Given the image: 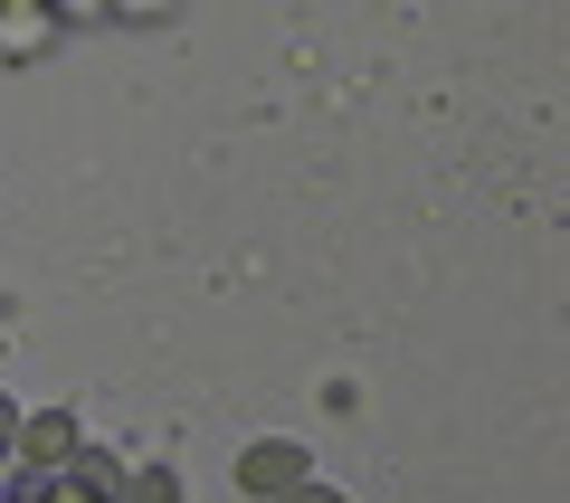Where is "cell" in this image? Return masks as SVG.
<instances>
[{
  "mask_svg": "<svg viewBox=\"0 0 570 503\" xmlns=\"http://www.w3.org/2000/svg\"><path fill=\"white\" fill-rule=\"evenodd\" d=\"M77 446H86L77 408H20V437H10V465H20V494L58 484L67 465H77Z\"/></svg>",
  "mask_w": 570,
  "mask_h": 503,
  "instance_id": "cell-1",
  "label": "cell"
},
{
  "mask_svg": "<svg viewBox=\"0 0 570 503\" xmlns=\"http://www.w3.org/2000/svg\"><path fill=\"white\" fill-rule=\"evenodd\" d=\"M295 484H314V446H295V437H257L238 456V494L247 503H285Z\"/></svg>",
  "mask_w": 570,
  "mask_h": 503,
  "instance_id": "cell-2",
  "label": "cell"
},
{
  "mask_svg": "<svg viewBox=\"0 0 570 503\" xmlns=\"http://www.w3.org/2000/svg\"><path fill=\"white\" fill-rule=\"evenodd\" d=\"M58 39H67V29H58L48 0H0V67H39Z\"/></svg>",
  "mask_w": 570,
  "mask_h": 503,
  "instance_id": "cell-3",
  "label": "cell"
},
{
  "mask_svg": "<svg viewBox=\"0 0 570 503\" xmlns=\"http://www.w3.org/2000/svg\"><path fill=\"white\" fill-rule=\"evenodd\" d=\"M115 503H190V484H181V465L134 456V475H124V494H115Z\"/></svg>",
  "mask_w": 570,
  "mask_h": 503,
  "instance_id": "cell-4",
  "label": "cell"
},
{
  "mask_svg": "<svg viewBox=\"0 0 570 503\" xmlns=\"http://www.w3.org/2000/svg\"><path fill=\"white\" fill-rule=\"evenodd\" d=\"M67 475H77L86 494L115 503V494H124V475H134V456H115V446H77V465H67Z\"/></svg>",
  "mask_w": 570,
  "mask_h": 503,
  "instance_id": "cell-5",
  "label": "cell"
},
{
  "mask_svg": "<svg viewBox=\"0 0 570 503\" xmlns=\"http://www.w3.org/2000/svg\"><path fill=\"white\" fill-rule=\"evenodd\" d=\"M39 503H105V494H86L77 475H58V484H39Z\"/></svg>",
  "mask_w": 570,
  "mask_h": 503,
  "instance_id": "cell-6",
  "label": "cell"
},
{
  "mask_svg": "<svg viewBox=\"0 0 570 503\" xmlns=\"http://www.w3.org/2000/svg\"><path fill=\"white\" fill-rule=\"evenodd\" d=\"M285 503H352V494H343V484H324V475H314V484H295Z\"/></svg>",
  "mask_w": 570,
  "mask_h": 503,
  "instance_id": "cell-7",
  "label": "cell"
},
{
  "mask_svg": "<svg viewBox=\"0 0 570 503\" xmlns=\"http://www.w3.org/2000/svg\"><path fill=\"white\" fill-rule=\"evenodd\" d=\"M10 437H20V400L0 389V456H10Z\"/></svg>",
  "mask_w": 570,
  "mask_h": 503,
  "instance_id": "cell-8",
  "label": "cell"
},
{
  "mask_svg": "<svg viewBox=\"0 0 570 503\" xmlns=\"http://www.w3.org/2000/svg\"><path fill=\"white\" fill-rule=\"evenodd\" d=\"M0 503H39V494H0Z\"/></svg>",
  "mask_w": 570,
  "mask_h": 503,
  "instance_id": "cell-9",
  "label": "cell"
}]
</instances>
